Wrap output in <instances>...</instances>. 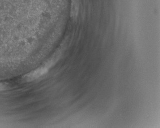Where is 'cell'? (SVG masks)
Returning a JSON list of instances; mask_svg holds the SVG:
<instances>
[{
    "label": "cell",
    "mask_w": 160,
    "mask_h": 128,
    "mask_svg": "<svg viewBox=\"0 0 160 128\" xmlns=\"http://www.w3.org/2000/svg\"><path fill=\"white\" fill-rule=\"evenodd\" d=\"M52 62L50 61L49 63H47L44 66L40 67L37 69L31 72L30 73L26 75V80L28 82H31L40 77L41 76H43V75L48 72V70L52 66Z\"/></svg>",
    "instance_id": "1"
},
{
    "label": "cell",
    "mask_w": 160,
    "mask_h": 128,
    "mask_svg": "<svg viewBox=\"0 0 160 128\" xmlns=\"http://www.w3.org/2000/svg\"><path fill=\"white\" fill-rule=\"evenodd\" d=\"M4 85H3V84H1V83H0V90H2V89H4Z\"/></svg>",
    "instance_id": "2"
}]
</instances>
